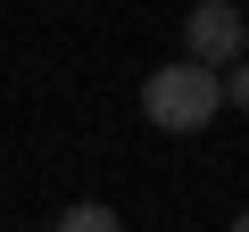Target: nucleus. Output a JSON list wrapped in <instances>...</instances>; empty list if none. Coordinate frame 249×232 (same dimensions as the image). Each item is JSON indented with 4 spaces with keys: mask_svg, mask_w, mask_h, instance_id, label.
I'll list each match as a JSON object with an SVG mask.
<instances>
[{
    "mask_svg": "<svg viewBox=\"0 0 249 232\" xmlns=\"http://www.w3.org/2000/svg\"><path fill=\"white\" fill-rule=\"evenodd\" d=\"M216 108H224V83L208 66H191V58H175V66H158L142 83V116L158 133H199V125H216Z\"/></svg>",
    "mask_w": 249,
    "mask_h": 232,
    "instance_id": "obj_1",
    "label": "nucleus"
},
{
    "mask_svg": "<svg viewBox=\"0 0 249 232\" xmlns=\"http://www.w3.org/2000/svg\"><path fill=\"white\" fill-rule=\"evenodd\" d=\"M50 232H124V224H116V207L75 199V207H58V224H50Z\"/></svg>",
    "mask_w": 249,
    "mask_h": 232,
    "instance_id": "obj_3",
    "label": "nucleus"
},
{
    "mask_svg": "<svg viewBox=\"0 0 249 232\" xmlns=\"http://www.w3.org/2000/svg\"><path fill=\"white\" fill-rule=\"evenodd\" d=\"M216 83H224V99H232V108H241V116H249V58H241V66H224V75H216Z\"/></svg>",
    "mask_w": 249,
    "mask_h": 232,
    "instance_id": "obj_4",
    "label": "nucleus"
},
{
    "mask_svg": "<svg viewBox=\"0 0 249 232\" xmlns=\"http://www.w3.org/2000/svg\"><path fill=\"white\" fill-rule=\"evenodd\" d=\"M183 42H191V66H208V75H224V66L249 58V25H241L232 0H199L183 17Z\"/></svg>",
    "mask_w": 249,
    "mask_h": 232,
    "instance_id": "obj_2",
    "label": "nucleus"
},
{
    "mask_svg": "<svg viewBox=\"0 0 249 232\" xmlns=\"http://www.w3.org/2000/svg\"><path fill=\"white\" fill-rule=\"evenodd\" d=\"M232 232H249V207H241V215H232Z\"/></svg>",
    "mask_w": 249,
    "mask_h": 232,
    "instance_id": "obj_5",
    "label": "nucleus"
}]
</instances>
